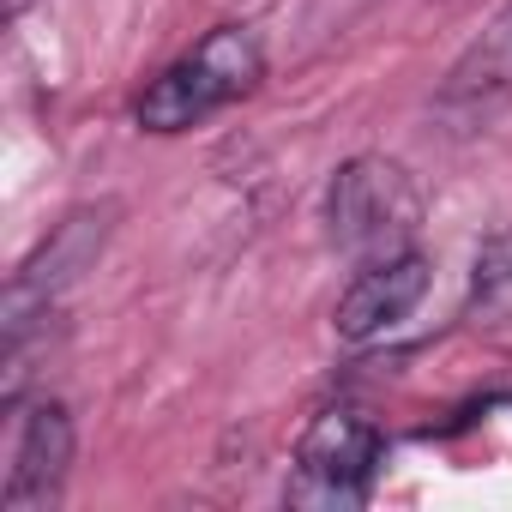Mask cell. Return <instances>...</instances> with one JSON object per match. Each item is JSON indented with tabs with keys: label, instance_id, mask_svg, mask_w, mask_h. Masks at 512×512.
I'll list each match as a JSON object with an SVG mask.
<instances>
[{
	"label": "cell",
	"instance_id": "4",
	"mask_svg": "<svg viewBox=\"0 0 512 512\" xmlns=\"http://www.w3.org/2000/svg\"><path fill=\"white\" fill-rule=\"evenodd\" d=\"M103 235H109V205H103V211H73V217L31 253V260L13 272V284H7V344L31 338V326L49 320L55 296L103 253Z\"/></svg>",
	"mask_w": 512,
	"mask_h": 512
},
{
	"label": "cell",
	"instance_id": "2",
	"mask_svg": "<svg viewBox=\"0 0 512 512\" xmlns=\"http://www.w3.org/2000/svg\"><path fill=\"white\" fill-rule=\"evenodd\" d=\"M326 223H332V241L350 253L356 266H374V260H392V253H410L416 223H422V193H416L404 163H392V157H350L332 175Z\"/></svg>",
	"mask_w": 512,
	"mask_h": 512
},
{
	"label": "cell",
	"instance_id": "7",
	"mask_svg": "<svg viewBox=\"0 0 512 512\" xmlns=\"http://www.w3.org/2000/svg\"><path fill=\"white\" fill-rule=\"evenodd\" d=\"M500 103H512V7L494 13V25L452 61L440 85V109L458 121H482Z\"/></svg>",
	"mask_w": 512,
	"mask_h": 512
},
{
	"label": "cell",
	"instance_id": "1",
	"mask_svg": "<svg viewBox=\"0 0 512 512\" xmlns=\"http://www.w3.org/2000/svg\"><path fill=\"white\" fill-rule=\"evenodd\" d=\"M266 79V49L247 25H217L205 31L181 61H169L145 97H139V127L145 133H187L199 121H211L217 109L241 103L253 85Z\"/></svg>",
	"mask_w": 512,
	"mask_h": 512
},
{
	"label": "cell",
	"instance_id": "5",
	"mask_svg": "<svg viewBox=\"0 0 512 512\" xmlns=\"http://www.w3.org/2000/svg\"><path fill=\"white\" fill-rule=\"evenodd\" d=\"M67 470H73V416H67V404L43 398L19 422V446H13L7 482H0V506L7 512H49L67 488Z\"/></svg>",
	"mask_w": 512,
	"mask_h": 512
},
{
	"label": "cell",
	"instance_id": "3",
	"mask_svg": "<svg viewBox=\"0 0 512 512\" xmlns=\"http://www.w3.org/2000/svg\"><path fill=\"white\" fill-rule=\"evenodd\" d=\"M386 440L368 416L356 410H326L308 422L302 446H296V470L284 482V506L302 512H356L374 494Z\"/></svg>",
	"mask_w": 512,
	"mask_h": 512
},
{
	"label": "cell",
	"instance_id": "6",
	"mask_svg": "<svg viewBox=\"0 0 512 512\" xmlns=\"http://www.w3.org/2000/svg\"><path fill=\"white\" fill-rule=\"evenodd\" d=\"M428 296V260L410 253H392V260H374L350 278V290L332 308V326L344 344H374L380 332H392L398 320H410V308Z\"/></svg>",
	"mask_w": 512,
	"mask_h": 512
}]
</instances>
